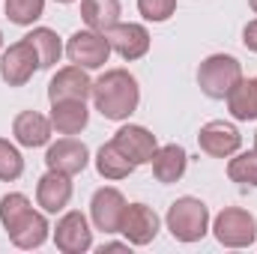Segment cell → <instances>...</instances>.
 I'll use <instances>...</instances> for the list:
<instances>
[{
	"mask_svg": "<svg viewBox=\"0 0 257 254\" xmlns=\"http://www.w3.org/2000/svg\"><path fill=\"white\" fill-rule=\"evenodd\" d=\"M141 87L126 69H108L93 81V105L105 120H128L138 111Z\"/></svg>",
	"mask_w": 257,
	"mask_h": 254,
	"instance_id": "cell-1",
	"label": "cell"
},
{
	"mask_svg": "<svg viewBox=\"0 0 257 254\" xmlns=\"http://www.w3.org/2000/svg\"><path fill=\"white\" fill-rule=\"evenodd\" d=\"M165 224L177 242H197L209 233V209L197 197H177L165 215Z\"/></svg>",
	"mask_w": 257,
	"mask_h": 254,
	"instance_id": "cell-2",
	"label": "cell"
},
{
	"mask_svg": "<svg viewBox=\"0 0 257 254\" xmlns=\"http://www.w3.org/2000/svg\"><path fill=\"white\" fill-rule=\"evenodd\" d=\"M242 81V66L230 54H209L197 69V84L209 99H227V93Z\"/></svg>",
	"mask_w": 257,
	"mask_h": 254,
	"instance_id": "cell-3",
	"label": "cell"
},
{
	"mask_svg": "<svg viewBox=\"0 0 257 254\" xmlns=\"http://www.w3.org/2000/svg\"><path fill=\"white\" fill-rule=\"evenodd\" d=\"M212 233L224 248H248L257 239V221L248 209L224 206L212 221Z\"/></svg>",
	"mask_w": 257,
	"mask_h": 254,
	"instance_id": "cell-4",
	"label": "cell"
},
{
	"mask_svg": "<svg viewBox=\"0 0 257 254\" xmlns=\"http://www.w3.org/2000/svg\"><path fill=\"white\" fill-rule=\"evenodd\" d=\"M66 57L81 69H102L111 57V42L99 30H78L66 42Z\"/></svg>",
	"mask_w": 257,
	"mask_h": 254,
	"instance_id": "cell-5",
	"label": "cell"
},
{
	"mask_svg": "<svg viewBox=\"0 0 257 254\" xmlns=\"http://www.w3.org/2000/svg\"><path fill=\"white\" fill-rule=\"evenodd\" d=\"M36 69H39V57H36V51H33V45H30L27 39L9 45V48L0 54V78H3L9 87H24V84L33 78Z\"/></svg>",
	"mask_w": 257,
	"mask_h": 254,
	"instance_id": "cell-6",
	"label": "cell"
},
{
	"mask_svg": "<svg viewBox=\"0 0 257 254\" xmlns=\"http://www.w3.org/2000/svg\"><path fill=\"white\" fill-rule=\"evenodd\" d=\"M126 197L120 189H99L90 200V218L96 224V230L102 233H120V224H123V215H126Z\"/></svg>",
	"mask_w": 257,
	"mask_h": 254,
	"instance_id": "cell-7",
	"label": "cell"
},
{
	"mask_svg": "<svg viewBox=\"0 0 257 254\" xmlns=\"http://www.w3.org/2000/svg\"><path fill=\"white\" fill-rule=\"evenodd\" d=\"M54 245L63 254H84L93 248V230L87 224V215L72 209L54 227Z\"/></svg>",
	"mask_w": 257,
	"mask_h": 254,
	"instance_id": "cell-8",
	"label": "cell"
},
{
	"mask_svg": "<svg viewBox=\"0 0 257 254\" xmlns=\"http://www.w3.org/2000/svg\"><path fill=\"white\" fill-rule=\"evenodd\" d=\"M111 144L126 156L135 168H138V165H150L153 156H156V150H159V141H156V135H153L150 129L132 126V123L123 126V129H117V135H114Z\"/></svg>",
	"mask_w": 257,
	"mask_h": 254,
	"instance_id": "cell-9",
	"label": "cell"
},
{
	"mask_svg": "<svg viewBox=\"0 0 257 254\" xmlns=\"http://www.w3.org/2000/svg\"><path fill=\"white\" fill-rule=\"evenodd\" d=\"M242 144V135L233 123H224V120H209L206 126H200V135H197V147L212 156V159H227L239 150Z\"/></svg>",
	"mask_w": 257,
	"mask_h": 254,
	"instance_id": "cell-10",
	"label": "cell"
},
{
	"mask_svg": "<svg viewBox=\"0 0 257 254\" xmlns=\"http://www.w3.org/2000/svg\"><path fill=\"white\" fill-rule=\"evenodd\" d=\"M120 233L126 236L128 245H150L159 236V215H156V209L147 206V203H128L123 224H120Z\"/></svg>",
	"mask_w": 257,
	"mask_h": 254,
	"instance_id": "cell-11",
	"label": "cell"
},
{
	"mask_svg": "<svg viewBox=\"0 0 257 254\" xmlns=\"http://www.w3.org/2000/svg\"><path fill=\"white\" fill-rule=\"evenodd\" d=\"M45 165H48L51 171H60V174L75 177V174H81V171L90 165V150H87L84 141L60 138L57 144L48 147V153H45Z\"/></svg>",
	"mask_w": 257,
	"mask_h": 254,
	"instance_id": "cell-12",
	"label": "cell"
},
{
	"mask_svg": "<svg viewBox=\"0 0 257 254\" xmlns=\"http://www.w3.org/2000/svg\"><path fill=\"white\" fill-rule=\"evenodd\" d=\"M90 96H93V81H90L87 69H81L75 63L60 69L48 81V102H60V99H81V102H87Z\"/></svg>",
	"mask_w": 257,
	"mask_h": 254,
	"instance_id": "cell-13",
	"label": "cell"
},
{
	"mask_svg": "<svg viewBox=\"0 0 257 254\" xmlns=\"http://www.w3.org/2000/svg\"><path fill=\"white\" fill-rule=\"evenodd\" d=\"M108 42H111V51H117L123 60H141L147 51H150V33H147V27L144 24H123V21H117L108 33Z\"/></svg>",
	"mask_w": 257,
	"mask_h": 254,
	"instance_id": "cell-14",
	"label": "cell"
},
{
	"mask_svg": "<svg viewBox=\"0 0 257 254\" xmlns=\"http://www.w3.org/2000/svg\"><path fill=\"white\" fill-rule=\"evenodd\" d=\"M69 200H72V177L48 168V174L36 183V203L45 212H60L69 206Z\"/></svg>",
	"mask_w": 257,
	"mask_h": 254,
	"instance_id": "cell-15",
	"label": "cell"
},
{
	"mask_svg": "<svg viewBox=\"0 0 257 254\" xmlns=\"http://www.w3.org/2000/svg\"><path fill=\"white\" fill-rule=\"evenodd\" d=\"M51 129H57V135H78L90 123V108L81 99H60L51 102Z\"/></svg>",
	"mask_w": 257,
	"mask_h": 254,
	"instance_id": "cell-16",
	"label": "cell"
},
{
	"mask_svg": "<svg viewBox=\"0 0 257 254\" xmlns=\"http://www.w3.org/2000/svg\"><path fill=\"white\" fill-rule=\"evenodd\" d=\"M150 165H153V177L159 183L171 186V183H180L183 180L186 165H189V156H186V150L180 144H165V147L156 150V156H153Z\"/></svg>",
	"mask_w": 257,
	"mask_h": 254,
	"instance_id": "cell-17",
	"label": "cell"
},
{
	"mask_svg": "<svg viewBox=\"0 0 257 254\" xmlns=\"http://www.w3.org/2000/svg\"><path fill=\"white\" fill-rule=\"evenodd\" d=\"M12 135L21 147H45L51 141V120L39 111H21L12 123Z\"/></svg>",
	"mask_w": 257,
	"mask_h": 254,
	"instance_id": "cell-18",
	"label": "cell"
},
{
	"mask_svg": "<svg viewBox=\"0 0 257 254\" xmlns=\"http://www.w3.org/2000/svg\"><path fill=\"white\" fill-rule=\"evenodd\" d=\"M48 221H45V215L42 212H36V209H30L12 230H6L9 233V239H12V245H18V248H24V251H30V248H39L45 239H48Z\"/></svg>",
	"mask_w": 257,
	"mask_h": 254,
	"instance_id": "cell-19",
	"label": "cell"
},
{
	"mask_svg": "<svg viewBox=\"0 0 257 254\" xmlns=\"http://www.w3.org/2000/svg\"><path fill=\"white\" fill-rule=\"evenodd\" d=\"M227 111L233 120L239 123H248L257 120V78H242L230 93H227Z\"/></svg>",
	"mask_w": 257,
	"mask_h": 254,
	"instance_id": "cell-20",
	"label": "cell"
},
{
	"mask_svg": "<svg viewBox=\"0 0 257 254\" xmlns=\"http://www.w3.org/2000/svg\"><path fill=\"white\" fill-rule=\"evenodd\" d=\"M81 18L90 30L108 33L120 21V0H81Z\"/></svg>",
	"mask_w": 257,
	"mask_h": 254,
	"instance_id": "cell-21",
	"label": "cell"
},
{
	"mask_svg": "<svg viewBox=\"0 0 257 254\" xmlns=\"http://www.w3.org/2000/svg\"><path fill=\"white\" fill-rule=\"evenodd\" d=\"M24 39L33 45V51L39 57V69H51L63 54V42L51 27H33V33H27Z\"/></svg>",
	"mask_w": 257,
	"mask_h": 254,
	"instance_id": "cell-22",
	"label": "cell"
},
{
	"mask_svg": "<svg viewBox=\"0 0 257 254\" xmlns=\"http://www.w3.org/2000/svg\"><path fill=\"white\" fill-rule=\"evenodd\" d=\"M96 171L105 180H126L128 174L135 171V165L128 162L114 144H102L99 153H96Z\"/></svg>",
	"mask_w": 257,
	"mask_h": 254,
	"instance_id": "cell-23",
	"label": "cell"
},
{
	"mask_svg": "<svg viewBox=\"0 0 257 254\" xmlns=\"http://www.w3.org/2000/svg\"><path fill=\"white\" fill-rule=\"evenodd\" d=\"M30 209H33V203L27 200V194H21V191L3 194L0 197V224H3V230H12Z\"/></svg>",
	"mask_w": 257,
	"mask_h": 254,
	"instance_id": "cell-24",
	"label": "cell"
},
{
	"mask_svg": "<svg viewBox=\"0 0 257 254\" xmlns=\"http://www.w3.org/2000/svg\"><path fill=\"white\" fill-rule=\"evenodd\" d=\"M227 177H230V183L257 189V150L239 153L236 159H230L227 162Z\"/></svg>",
	"mask_w": 257,
	"mask_h": 254,
	"instance_id": "cell-25",
	"label": "cell"
},
{
	"mask_svg": "<svg viewBox=\"0 0 257 254\" xmlns=\"http://www.w3.org/2000/svg\"><path fill=\"white\" fill-rule=\"evenodd\" d=\"M3 9H6V18H9L12 24L30 27L33 21L42 18V12H45V0H6Z\"/></svg>",
	"mask_w": 257,
	"mask_h": 254,
	"instance_id": "cell-26",
	"label": "cell"
},
{
	"mask_svg": "<svg viewBox=\"0 0 257 254\" xmlns=\"http://www.w3.org/2000/svg\"><path fill=\"white\" fill-rule=\"evenodd\" d=\"M21 174H24V159H21L18 147H12L6 138H0V180L15 183Z\"/></svg>",
	"mask_w": 257,
	"mask_h": 254,
	"instance_id": "cell-27",
	"label": "cell"
},
{
	"mask_svg": "<svg viewBox=\"0 0 257 254\" xmlns=\"http://www.w3.org/2000/svg\"><path fill=\"white\" fill-rule=\"evenodd\" d=\"M138 12L147 18V21H168L174 12H177V0H138Z\"/></svg>",
	"mask_w": 257,
	"mask_h": 254,
	"instance_id": "cell-28",
	"label": "cell"
},
{
	"mask_svg": "<svg viewBox=\"0 0 257 254\" xmlns=\"http://www.w3.org/2000/svg\"><path fill=\"white\" fill-rule=\"evenodd\" d=\"M242 42H245V48H248V51H254V54H257V18L245 24V30H242Z\"/></svg>",
	"mask_w": 257,
	"mask_h": 254,
	"instance_id": "cell-29",
	"label": "cell"
},
{
	"mask_svg": "<svg viewBox=\"0 0 257 254\" xmlns=\"http://www.w3.org/2000/svg\"><path fill=\"white\" fill-rule=\"evenodd\" d=\"M128 242H108V245H102V254L105 251H126Z\"/></svg>",
	"mask_w": 257,
	"mask_h": 254,
	"instance_id": "cell-30",
	"label": "cell"
},
{
	"mask_svg": "<svg viewBox=\"0 0 257 254\" xmlns=\"http://www.w3.org/2000/svg\"><path fill=\"white\" fill-rule=\"evenodd\" d=\"M248 6H251V12L257 15V0H248Z\"/></svg>",
	"mask_w": 257,
	"mask_h": 254,
	"instance_id": "cell-31",
	"label": "cell"
},
{
	"mask_svg": "<svg viewBox=\"0 0 257 254\" xmlns=\"http://www.w3.org/2000/svg\"><path fill=\"white\" fill-rule=\"evenodd\" d=\"M57 3H75V0H57Z\"/></svg>",
	"mask_w": 257,
	"mask_h": 254,
	"instance_id": "cell-32",
	"label": "cell"
},
{
	"mask_svg": "<svg viewBox=\"0 0 257 254\" xmlns=\"http://www.w3.org/2000/svg\"><path fill=\"white\" fill-rule=\"evenodd\" d=\"M254 150H257V132H254Z\"/></svg>",
	"mask_w": 257,
	"mask_h": 254,
	"instance_id": "cell-33",
	"label": "cell"
},
{
	"mask_svg": "<svg viewBox=\"0 0 257 254\" xmlns=\"http://www.w3.org/2000/svg\"><path fill=\"white\" fill-rule=\"evenodd\" d=\"M0 48H3V33H0Z\"/></svg>",
	"mask_w": 257,
	"mask_h": 254,
	"instance_id": "cell-34",
	"label": "cell"
}]
</instances>
